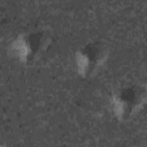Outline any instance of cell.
<instances>
[{"instance_id":"cell-1","label":"cell","mask_w":147,"mask_h":147,"mask_svg":"<svg viewBox=\"0 0 147 147\" xmlns=\"http://www.w3.org/2000/svg\"><path fill=\"white\" fill-rule=\"evenodd\" d=\"M53 33L47 28H33L17 37L14 41L15 55L25 64L42 60L53 45Z\"/></svg>"},{"instance_id":"cell-2","label":"cell","mask_w":147,"mask_h":147,"mask_svg":"<svg viewBox=\"0 0 147 147\" xmlns=\"http://www.w3.org/2000/svg\"><path fill=\"white\" fill-rule=\"evenodd\" d=\"M147 102V84L130 83L118 87L111 98L113 109L122 121L133 117Z\"/></svg>"},{"instance_id":"cell-3","label":"cell","mask_w":147,"mask_h":147,"mask_svg":"<svg viewBox=\"0 0 147 147\" xmlns=\"http://www.w3.org/2000/svg\"><path fill=\"white\" fill-rule=\"evenodd\" d=\"M108 56V47L100 40H90L76 52V67L78 74L88 78L95 75Z\"/></svg>"}]
</instances>
